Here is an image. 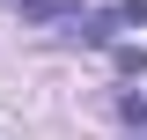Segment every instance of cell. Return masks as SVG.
<instances>
[{
	"label": "cell",
	"instance_id": "2",
	"mask_svg": "<svg viewBox=\"0 0 147 140\" xmlns=\"http://www.w3.org/2000/svg\"><path fill=\"white\" fill-rule=\"evenodd\" d=\"M140 140H147V125H140Z\"/></svg>",
	"mask_w": 147,
	"mask_h": 140
},
{
	"label": "cell",
	"instance_id": "1",
	"mask_svg": "<svg viewBox=\"0 0 147 140\" xmlns=\"http://www.w3.org/2000/svg\"><path fill=\"white\" fill-rule=\"evenodd\" d=\"M147 22V0H110V7H81L74 15V37L81 44H110L118 30H140Z\"/></svg>",
	"mask_w": 147,
	"mask_h": 140
}]
</instances>
